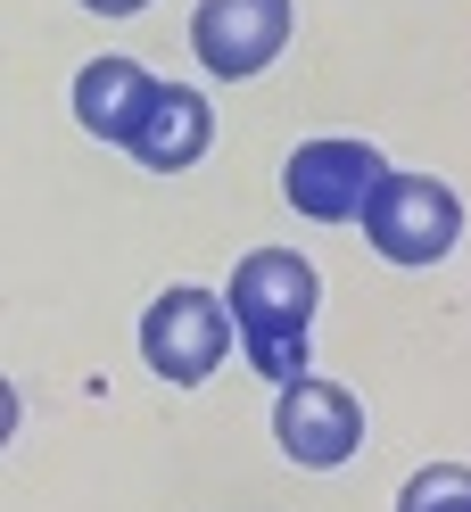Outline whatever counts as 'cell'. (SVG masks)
Here are the masks:
<instances>
[{
  "label": "cell",
  "mask_w": 471,
  "mask_h": 512,
  "mask_svg": "<svg viewBox=\"0 0 471 512\" xmlns=\"http://www.w3.org/2000/svg\"><path fill=\"white\" fill-rule=\"evenodd\" d=\"M273 438H281V455H290V463L331 471V463H348L356 446H364V405H356V389H339V380L298 372L290 389L273 397Z\"/></svg>",
  "instance_id": "obj_5"
},
{
  "label": "cell",
  "mask_w": 471,
  "mask_h": 512,
  "mask_svg": "<svg viewBox=\"0 0 471 512\" xmlns=\"http://www.w3.org/2000/svg\"><path fill=\"white\" fill-rule=\"evenodd\" d=\"M149 67L141 58H91V67L75 75V124L91 141H116L124 149V133H133V116H141V100H149Z\"/></svg>",
  "instance_id": "obj_8"
},
{
  "label": "cell",
  "mask_w": 471,
  "mask_h": 512,
  "mask_svg": "<svg viewBox=\"0 0 471 512\" xmlns=\"http://www.w3.org/2000/svg\"><path fill=\"white\" fill-rule=\"evenodd\" d=\"M314 298L323 281L298 248H248L232 265V290H224V314H232V339L248 347L273 389H290L306 372V331H314Z\"/></svg>",
  "instance_id": "obj_1"
},
{
  "label": "cell",
  "mask_w": 471,
  "mask_h": 512,
  "mask_svg": "<svg viewBox=\"0 0 471 512\" xmlns=\"http://www.w3.org/2000/svg\"><path fill=\"white\" fill-rule=\"evenodd\" d=\"M141 356L157 380H174V389H199L215 380V364L232 356V314L215 290H191V281H174V290H157L149 314H141Z\"/></svg>",
  "instance_id": "obj_2"
},
{
  "label": "cell",
  "mask_w": 471,
  "mask_h": 512,
  "mask_svg": "<svg viewBox=\"0 0 471 512\" xmlns=\"http://www.w3.org/2000/svg\"><path fill=\"white\" fill-rule=\"evenodd\" d=\"M281 42H290V0H199V17H191L199 67L224 83L265 75L281 58Z\"/></svg>",
  "instance_id": "obj_6"
},
{
  "label": "cell",
  "mask_w": 471,
  "mask_h": 512,
  "mask_svg": "<svg viewBox=\"0 0 471 512\" xmlns=\"http://www.w3.org/2000/svg\"><path fill=\"white\" fill-rule=\"evenodd\" d=\"M9 430H17V389L0 380V446H9Z\"/></svg>",
  "instance_id": "obj_11"
},
{
  "label": "cell",
  "mask_w": 471,
  "mask_h": 512,
  "mask_svg": "<svg viewBox=\"0 0 471 512\" xmlns=\"http://www.w3.org/2000/svg\"><path fill=\"white\" fill-rule=\"evenodd\" d=\"M207 141H215V108L199 100L191 83H149V100H141V116H133V133H124V149H133L141 166H157V174L199 166Z\"/></svg>",
  "instance_id": "obj_7"
},
{
  "label": "cell",
  "mask_w": 471,
  "mask_h": 512,
  "mask_svg": "<svg viewBox=\"0 0 471 512\" xmlns=\"http://www.w3.org/2000/svg\"><path fill=\"white\" fill-rule=\"evenodd\" d=\"M356 223L372 232V248L389 265H438L455 248V232H463V199L438 174H381Z\"/></svg>",
  "instance_id": "obj_3"
},
{
  "label": "cell",
  "mask_w": 471,
  "mask_h": 512,
  "mask_svg": "<svg viewBox=\"0 0 471 512\" xmlns=\"http://www.w3.org/2000/svg\"><path fill=\"white\" fill-rule=\"evenodd\" d=\"M91 17H133V9H149V0H83Z\"/></svg>",
  "instance_id": "obj_10"
},
{
  "label": "cell",
  "mask_w": 471,
  "mask_h": 512,
  "mask_svg": "<svg viewBox=\"0 0 471 512\" xmlns=\"http://www.w3.org/2000/svg\"><path fill=\"white\" fill-rule=\"evenodd\" d=\"M381 174H389V157L372 149V141H339V133H323V141H298V149H290L281 190H290V207H298L306 223H356Z\"/></svg>",
  "instance_id": "obj_4"
},
{
  "label": "cell",
  "mask_w": 471,
  "mask_h": 512,
  "mask_svg": "<svg viewBox=\"0 0 471 512\" xmlns=\"http://www.w3.org/2000/svg\"><path fill=\"white\" fill-rule=\"evenodd\" d=\"M397 512H471V471L463 463L414 471V479H405V496H397Z\"/></svg>",
  "instance_id": "obj_9"
}]
</instances>
